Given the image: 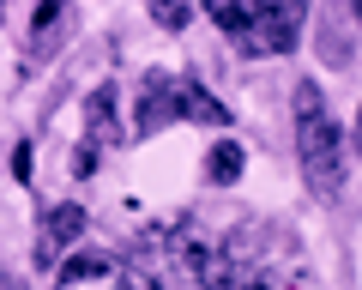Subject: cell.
<instances>
[{
    "instance_id": "cell-1",
    "label": "cell",
    "mask_w": 362,
    "mask_h": 290,
    "mask_svg": "<svg viewBox=\"0 0 362 290\" xmlns=\"http://www.w3.org/2000/svg\"><path fill=\"white\" fill-rule=\"evenodd\" d=\"M290 103H296V163H302V182H308L314 199H332L338 175H344V127L332 121V109H326V97H320L314 79H296Z\"/></svg>"
},
{
    "instance_id": "cell-2",
    "label": "cell",
    "mask_w": 362,
    "mask_h": 290,
    "mask_svg": "<svg viewBox=\"0 0 362 290\" xmlns=\"http://www.w3.org/2000/svg\"><path fill=\"white\" fill-rule=\"evenodd\" d=\"M296 25H302V0H272L266 13H254L235 42H242L247 61H266V54H290L296 49Z\"/></svg>"
},
{
    "instance_id": "cell-3",
    "label": "cell",
    "mask_w": 362,
    "mask_h": 290,
    "mask_svg": "<svg viewBox=\"0 0 362 290\" xmlns=\"http://www.w3.org/2000/svg\"><path fill=\"white\" fill-rule=\"evenodd\" d=\"M78 242H85V206H73V199L66 206H49L42 224H37V272H54Z\"/></svg>"
},
{
    "instance_id": "cell-4",
    "label": "cell",
    "mask_w": 362,
    "mask_h": 290,
    "mask_svg": "<svg viewBox=\"0 0 362 290\" xmlns=\"http://www.w3.org/2000/svg\"><path fill=\"white\" fill-rule=\"evenodd\" d=\"M175 121V73L151 66L145 73V91H139V109H133V139H151Z\"/></svg>"
},
{
    "instance_id": "cell-5",
    "label": "cell",
    "mask_w": 362,
    "mask_h": 290,
    "mask_svg": "<svg viewBox=\"0 0 362 290\" xmlns=\"http://www.w3.org/2000/svg\"><path fill=\"white\" fill-rule=\"evenodd\" d=\"M127 139V121H121V91L115 85H97L85 97V145H121Z\"/></svg>"
},
{
    "instance_id": "cell-6",
    "label": "cell",
    "mask_w": 362,
    "mask_h": 290,
    "mask_svg": "<svg viewBox=\"0 0 362 290\" xmlns=\"http://www.w3.org/2000/svg\"><path fill=\"white\" fill-rule=\"evenodd\" d=\"M175 121H199V127H223L230 109L206 91L199 79H175Z\"/></svg>"
},
{
    "instance_id": "cell-7",
    "label": "cell",
    "mask_w": 362,
    "mask_h": 290,
    "mask_svg": "<svg viewBox=\"0 0 362 290\" xmlns=\"http://www.w3.org/2000/svg\"><path fill=\"white\" fill-rule=\"evenodd\" d=\"M242 170H247V158H242V145H235V139H218V145L206 151V182H211V187L242 182Z\"/></svg>"
},
{
    "instance_id": "cell-8",
    "label": "cell",
    "mask_w": 362,
    "mask_h": 290,
    "mask_svg": "<svg viewBox=\"0 0 362 290\" xmlns=\"http://www.w3.org/2000/svg\"><path fill=\"white\" fill-rule=\"evenodd\" d=\"M145 13H151L157 30H187V18H194V0H145Z\"/></svg>"
},
{
    "instance_id": "cell-9",
    "label": "cell",
    "mask_w": 362,
    "mask_h": 290,
    "mask_svg": "<svg viewBox=\"0 0 362 290\" xmlns=\"http://www.w3.org/2000/svg\"><path fill=\"white\" fill-rule=\"evenodd\" d=\"M350 42H356V37H350V18H344V25H332V30L320 25V54L332 66H350Z\"/></svg>"
},
{
    "instance_id": "cell-10",
    "label": "cell",
    "mask_w": 362,
    "mask_h": 290,
    "mask_svg": "<svg viewBox=\"0 0 362 290\" xmlns=\"http://www.w3.org/2000/svg\"><path fill=\"white\" fill-rule=\"evenodd\" d=\"M199 6H206V13H211V25H218V30H230V37H235L242 25H247L242 0H199Z\"/></svg>"
},
{
    "instance_id": "cell-11",
    "label": "cell",
    "mask_w": 362,
    "mask_h": 290,
    "mask_svg": "<svg viewBox=\"0 0 362 290\" xmlns=\"http://www.w3.org/2000/svg\"><path fill=\"white\" fill-rule=\"evenodd\" d=\"M90 170H97V145H85V139H78V158H73V175H90Z\"/></svg>"
},
{
    "instance_id": "cell-12",
    "label": "cell",
    "mask_w": 362,
    "mask_h": 290,
    "mask_svg": "<svg viewBox=\"0 0 362 290\" xmlns=\"http://www.w3.org/2000/svg\"><path fill=\"white\" fill-rule=\"evenodd\" d=\"M13 175H18V182H30V145H18V151H13Z\"/></svg>"
},
{
    "instance_id": "cell-13",
    "label": "cell",
    "mask_w": 362,
    "mask_h": 290,
    "mask_svg": "<svg viewBox=\"0 0 362 290\" xmlns=\"http://www.w3.org/2000/svg\"><path fill=\"white\" fill-rule=\"evenodd\" d=\"M266 6H272V0H242V13H247V18H254V13H266Z\"/></svg>"
},
{
    "instance_id": "cell-14",
    "label": "cell",
    "mask_w": 362,
    "mask_h": 290,
    "mask_svg": "<svg viewBox=\"0 0 362 290\" xmlns=\"http://www.w3.org/2000/svg\"><path fill=\"white\" fill-rule=\"evenodd\" d=\"M0 290H18V284H13V272H0Z\"/></svg>"
},
{
    "instance_id": "cell-15",
    "label": "cell",
    "mask_w": 362,
    "mask_h": 290,
    "mask_svg": "<svg viewBox=\"0 0 362 290\" xmlns=\"http://www.w3.org/2000/svg\"><path fill=\"white\" fill-rule=\"evenodd\" d=\"M344 6H350V13H356V0H344Z\"/></svg>"
},
{
    "instance_id": "cell-16",
    "label": "cell",
    "mask_w": 362,
    "mask_h": 290,
    "mask_svg": "<svg viewBox=\"0 0 362 290\" xmlns=\"http://www.w3.org/2000/svg\"><path fill=\"white\" fill-rule=\"evenodd\" d=\"M0 18H6V0H0Z\"/></svg>"
}]
</instances>
